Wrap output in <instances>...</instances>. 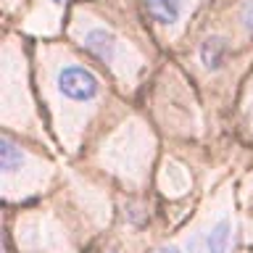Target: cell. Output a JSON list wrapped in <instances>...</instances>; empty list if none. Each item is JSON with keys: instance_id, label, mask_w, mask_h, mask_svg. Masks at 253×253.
<instances>
[{"instance_id": "1", "label": "cell", "mask_w": 253, "mask_h": 253, "mask_svg": "<svg viewBox=\"0 0 253 253\" xmlns=\"http://www.w3.org/2000/svg\"><path fill=\"white\" fill-rule=\"evenodd\" d=\"M55 87L69 100H92L100 92V82L82 66H63L55 77Z\"/></svg>"}, {"instance_id": "2", "label": "cell", "mask_w": 253, "mask_h": 253, "mask_svg": "<svg viewBox=\"0 0 253 253\" xmlns=\"http://www.w3.org/2000/svg\"><path fill=\"white\" fill-rule=\"evenodd\" d=\"M82 45L95 55V58H100V61H111V58H114V53H116V37L111 35V32L100 29V27L87 29L84 37H82Z\"/></svg>"}, {"instance_id": "3", "label": "cell", "mask_w": 253, "mask_h": 253, "mask_svg": "<svg viewBox=\"0 0 253 253\" xmlns=\"http://www.w3.org/2000/svg\"><path fill=\"white\" fill-rule=\"evenodd\" d=\"M227 55H229V45H227L224 37H209L201 45V61H203V66L211 69V71L224 66Z\"/></svg>"}, {"instance_id": "4", "label": "cell", "mask_w": 253, "mask_h": 253, "mask_svg": "<svg viewBox=\"0 0 253 253\" xmlns=\"http://www.w3.org/2000/svg\"><path fill=\"white\" fill-rule=\"evenodd\" d=\"M145 8H148L150 19L158 24H174V21H179V13H182L179 0H145Z\"/></svg>"}, {"instance_id": "5", "label": "cell", "mask_w": 253, "mask_h": 253, "mask_svg": "<svg viewBox=\"0 0 253 253\" xmlns=\"http://www.w3.org/2000/svg\"><path fill=\"white\" fill-rule=\"evenodd\" d=\"M232 245V227L227 219H219L206 237V253H229Z\"/></svg>"}, {"instance_id": "6", "label": "cell", "mask_w": 253, "mask_h": 253, "mask_svg": "<svg viewBox=\"0 0 253 253\" xmlns=\"http://www.w3.org/2000/svg\"><path fill=\"white\" fill-rule=\"evenodd\" d=\"M0 153H3V169L5 171H13V166L21 161V153L16 150V145L8 137H3V142H0Z\"/></svg>"}, {"instance_id": "7", "label": "cell", "mask_w": 253, "mask_h": 253, "mask_svg": "<svg viewBox=\"0 0 253 253\" xmlns=\"http://www.w3.org/2000/svg\"><path fill=\"white\" fill-rule=\"evenodd\" d=\"M243 24H245V29H248V32H253V0H251V3H245V8H243Z\"/></svg>"}, {"instance_id": "8", "label": "cell", "mask_w": 253, "mask_h": 253, "mask_svg": "<svg viewBox=\"0 0 253 253\" xmlns=\"http://www.w3.org/2000/svg\"><path fill=\"white\" fill-rule=\"evenodd\" d=\"M156 253H179L177 248H161V251H156Z\"/></svg>"}, {"instance_id": "9", "label": "cell", "mask_w": 253, "mask_h": 253, "mask_svg": "<svg viewBox=\"0 0 253 253\" xmlns=\"http://www.w3.org/2000/svg\"><path fill=\"white\" fill-rule=\"evenodd\" d=\"M53 3H58V5H61V3H66V0H53Z\"/></svg>"}]
</instances>
